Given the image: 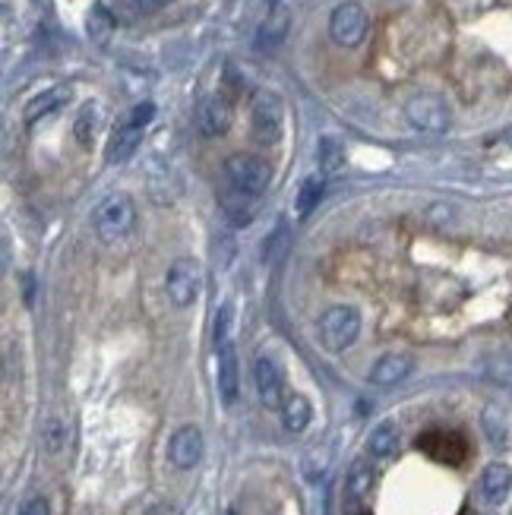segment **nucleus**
I'll list each match as a JSON object with an SVG mask.
<instances>
[{
	"mask_svg": "<svg viewBox=\"0 0 512 515\" xmlns=\"http://www.w3.org/2000/svg\"><path fill=\"white\" fill-rule=\"evenodd\" d=\"M503 140H506V142H509V146H512V130H506V133H503Z\"/></svg>",
	"mask_w": 512,
	"mask_h": 515,
	"instance_id": "obj_31",
	"label": "nucleus"
},
{
	"mask_svg": "<svg viewBox=\"0 0 512 515\" xmlns=\"http://www.w3.org/2000/svg\"><path fill=\"white\" fill-rule=\"evenodd\" d=\"M253 380H256V393H260L263 405L282 408V402H285V376H282V367L275 357L269 355L256 357V364H253Z\"/></svg>",
	"mask_w": 512,
	"mask_h": 515,
	"instance_id": "obj_10",
	"label": "nucleus"
},
{
	"mask_svg": "<svg viewBox=\"0 0 512 515\" xmlns=\"http://www.w3.org/2000/svg\"><path fill=\"white\" fill-rule=\"evenodd\" d=\"M405 117L421 133H446L449 123H453V111H449L446 98L436 95V92H418L415 98H409Z\"/></svg>",
	"mask_w": 512,
	"mask_h": 515,
	"instance_id": "obj_5",
	"label": "nucleus"
},
{
	"mask_svg": "<svg viewBox=\"0 0 512 515\" xmlns=\"http://www.w3.org/2000/svg\"><path fill=\"white\" fill-rule=\"evenodd\" d=\"M250 123L253 136L260 142H279L282 127H285V104H282V98L275 92H260L253 98Z\"/></svg>",
	"mask_w": 512,
	"mask_h": 515,
	"instance_id": "obj_7",
	"label": "nucleus"
},
{
	"mask_svg": "<svg viewBox=\"0 0 512 515\" xmlns=\"http://www.w3.org/2000/svg\"><path fill=\"white\" fill-rule=\"evenodd\" d=\"M411 370H415V357L405 355V351H390L370 367V383L373 386H396V383L409 380Z\"/></svg>",
	"mask_w": 512,
	"mask_h": 515,
	"instance_id": "obj_14",
	"label": "nucleus"
},
{
	"mask_svg": "<svg viewBox=\"0 0 512 515\" xmlns=\"http://www.w3.org/2000/svg\"><path fill=\"white\" fill-rule=\"evenodd\" d=\"M399 452V427L392 420H380L367 437V456L370 458H392Z\"/></svg>",
	"mask_w": 512,
	"mask_h": 515,
	"instance_id": "obj_16",
	"label": "nucleus"
},
{
	"mask_svg": "<svg viewBox=\"0 0 512 515\" xmlns=\"http://www.w3.org/2000/svg\"><path fill=\"white\" fill-rule=\"evenodd\" d=\"M231 326H234V307L231 303H221L219 316H215V345L231 341Z\"/></svg>",
	"mask_w": 512,
	"mask_h": 515,
	"instance_id": "obj_28",
	"label": "nucleus"
},
{
	"mask_svg": "<svg viewBox=\"0 0 512 515\" xmlns=\"http://www.w3.org/2000/svg\"><path fill=\"white\" fill-rule=\"evenodd\" d=\"M64 446H67V427H64V420L48 418L45 424H41V449H45L48 456H58Z\"/></svg>",
	"mask_w": 512,
	"mask_h": 515,
	"instance_id": "obj_26",
	"label": "nucleus"
},
{
	"mask_svg": "<svg viewBox=\"0 0 512 515\" xmlns=\"http://www.w3.org/2000/svg\"><path fill=\"white\" fill-rule=\"evenodd\" d=\"M200 288H202V269L196 259H175L168 266L165 291H168V301L175 307H190L200 297Z\"/></svg>",
	"mask_w": 512,
	"mask_h": 515,
	"instance_id": "obj_6",
	"label": "nucleus"
},
{
	"mask_svg": "<svg viewBox=\"0 0 512 515\" xmlns=\"http://www.w3.org/2000/svg\"><path fill=\"white\" fill-rule=\"evenodd\" d=\"M512 493V468L506 462H490L481 474V500L487 506H499Z\"/></svg>",
	"mask_w": 512,
	"mask_h": 515,
	"instance_id": "obj_15",
	"label": "nucleus"
},
{
	"mask_svg": "<svg viewBox=\"0 0 512 515\" xmlns=\"http://www.w3.org/2000/svg\"><path fill=\"white\" fill-rule=\"evenodd\" d=\"M288 35V14L285 10H273L269 14V20L260 26V39H256V45L263 48V51H273V48H279L282 41H285Z\"/></svg>",
	"mask_w": 512,
	"mask_h": 515,
	"instance_id": "obj_23",
	"label": "nucleus"
},
{
	"mask_svg": "<svg viewBox=\"0 0 512 515\" xmlns=\"http://www.w3.org/2000/svg\"><path fill=\"white\" fill-rule=\"evenodd\" d=\"M168 0H137V7L139 10H158V7H165Z\"/></svg>",
	"mask_w": 512,
	"mask_h": 515,
	"instance_id": "obj_30",
	"label": "nucleus"
},
{
	"mask_svg": "<svg viewBox=\"0 0 512 515\" xmlns=\"http://www.w3.org/2000/svg\"><path fill=\"white\" fill-rule=\"evenodd\" d=\"M319 341H323L326 351H345L348 345H355V339L361 335V313L348 303H338V307H329L317 322Z\"/></svg>",
	"mask_w": 512,
	"mask_h": 515,
	"instance_id": "obj_4",
	"label": "nucleus"
},
{
	"mask_svg": "<svg viewBox=\"0 0 512 515\" xmlns=\"http://www.w3.org/2000/svg\"><path fill=\"white\" fill-rule=\"evenodd\" d=\"M67 102H70V89H67V86H54V89L41 92V95H35L32 102L26 104V121L35 123L39 117H48L58 108H64Z\"/></svg>",
	"mask_w": 512,
	"mask_h": 515,
	"instance_id": "obj_19",
	"label": "nucleus"
},
{
	"mask_svg": "<svg viewBox=\"0 0 512 515\" xmlns=\"http://www.w3.org/2000/svg\"><path fill=\"white\" fill-rule=\"evenodd\" d=\"M323 194H326L323 177H319V175L304 177V184L298 187V196H294V215H298V219H307V215H310L313 209L319 206Z\"/></svg>",
	"mask_w": 512,
	"mask_h": 515,
	"instance_id": "obj_20",
	"label": "nucleus"
},
{
	"mask_svg": "<svg viewBox=\"0 0 512 515\" xmlns=\"http://www.w3.org/2000/svg\"><path fill=\"white\" fill-rule=\"evenodd\" d=\"M225 175L231 181V187L244 196H260L269 190L273 184V167L269 161H263L260 155H250V152H238L225 161Z\"/></svg>",
	"mask_w": 512,
	"mask_h": 515,
	"instance_id": "obj_3",
	"label": "nucleus"
},
{
	"mask_svg": "<svg viewBox=\"0 0 512 515\" xmlns=\"http://www.w3.org/2000/svg\"><path fill=\"white\" fill-rule=\"evenodd\" d=\"M329 35H332V41L342 48L361 45L364 35H367V14H364L361 4H355V0L338 4L329 16Z\"/></svg>",
	"mask_w": 512,
	"mask_h": 515,
	"instance_id": "obj_8",
	"label": "nucleus"
},
{
	"mask_svg": "<svg viewBox=\"0 0 512 515\" xmlns=\"http://www.w3.org/2000/svg\"><path fill=\"white\" fill-rule=\"evenodd\" d=\"M228 515H240V512H238V509H228Z\"/></svg>",
	"mask_w": 512,
	"mask_h": 515,
	"instance_id": "obj_32",
	"label": "nucleus"
},
{
	"mask_svg": "<svg viewBox=\"0 0 512 515\" xmlns=\"http://www.w3.org/2000/svg\"><path fill=\"white\" fill-rule=\"evenodd\" d=\"M418 449H424L427 456H434L436 462L446 465H459L468 456V446L459 433L453 430H430L424 437H418Z\"/></svg>",
	"mask_w": 512,
	"mask_h": 515,
	"instance_id": "obj_12",
	"label": "nucleus"
},
{
	"mask_svg": "<svg viewBox=\"0 0 512 515\" xmlns=\"http://www.w3.org/2000/svg\"><path fill=\"white\" fill-rule=\"evenodd\" d=\"M481 424H484V433L490 439L493 449H506L509 446V420L499 411L497 405H487L484 414H481Z\"/></svg>",
	"mask_w": 512,
	"mask_h": 515,
	"instance_id": "obj_21",
	"label": "nucleus"
},
{
	"mask_svg": "<svg viewBox=\"0 0 512 515\" xmlns=\"http://www.w3.org/2000/svg\"><path fill=\"white\" fill-rule=\"evenodd\" d=\"M133 225H137V206H133V200L127 194H111L92 212V228H95L102 244H121V240H127Z\"/></svg>",
	"mask_w": 512,
	"mask_h": 515,
	"instance_id": "obj_1",
	"label": "nucleus"
},
{
	"mask_svg": "<svg viewBox=\"0 0 512 515\" xmlns=\"http://www.w3.org/2000/svg\"><path fill=\"white\" fill-rule=\"evenodd\" d=\"M370 490H373V468L361 458V462L351 465L348 477H345V496H348L351 506H361L370 496Z\"/></svg>",
	"mask_w": 512,
	"mask_h": 515,
	"instance_id": "obj_18",
	"label": "nucleus"
},
{
	"mask_svg": "<svg viewBox=\"0 0 512 515\" xmlns=\"http://www.w3.org/2000/svg\"><path fill=\"white\" fill-rule=\"evenodd\" d=\"M310 420H313V408L307 402V395L301 393L285 395V402H282V424H285V430L301 433L310 427Z\"/></svg>",
	"mask_w": 512,
	"mask_h": 515,
	"instance_id": "obj_17",
	"label": "nucleus"
},
{
	"mask_svg": "<svg viewBox=\"0 0 512 515\" xmlns=\"http://www.w3.org/2000/svg\"><path fill=\"white\" fill-rule=\"evenodd\" d=\"M196 127L202 136H221L231 127V104L225 95H206L196 108Z\"/></svg>",
	"mask_w": 512,
	"mask_h": 515,
	"instance_id": "obj_13",
	"label": "nucleus"
},
{
	"mask_svg": "<svg viewBox=\"0 0 512 515\" xmlns=\"http://www.w3.org/2000/svg\"><path fill=\"white\" fill-rule=\"evenodd\" d=\"M215 355H219V374H215L219 395H221V402L231 408L240 395V367H238L234 341H221V345H215Z\"/></svg>",
	"mask_w": 512,
	"mask_h": 515,
	"instance_id": "obj_11",
	"label": "nucleus"
},
{
	"mask_svg": "<svg viewBox=\"0 0 512 515\" xmlns=\"http://www.w3.org/2000/svg\"><path fill=\"white\" fill-rule=\"evenodd\" d=\"M20 515H51V506H48L45 496H32V500L22 502Z\"/></svg>",
	"mask_w": 512,
	"mask_h": 515,
	"instance_id": "obj_29",
	"label": "nucleus"
},
{
	"mask_svg": "<svg viewBox=\"0 0 512 515\" xmlns=\"http://www.w3.org/2000/svg\"><path fill=\"white\" fill-rule=\"evenodd\" d=\"M202 452H206V439H202V430L196 424H187V427H181V430H175V437H171V443H168L171 465L181 471L196 468Z\"/></svg>",
	"mask_w": 512,
	"mask_h": 515,
	"instance_id": "obj_9",
	"label": "nucleus"
},
{
	"mask_svg": "<svg viewBox=\"0 0 512 515\" xmlns=\"http://www.w3.org/2000/svg\"><path fill=\"white\" fill-rule=\"evenodd\" d=\"M288 247H292V231H288L285 221H279V225L266 234V240H263V263L279 266L282 259L288 257Z\"/></svg>",
	"mask_w": 512,
	"mask_h": 515,
	"instance_id": "obj_22",
	"label": "nucleus"
},
{
	"mask_svg": "<svg viewBox=\"0 0 512 515\" xmlns=\"http://www.w3.org/2000/svg\"><path fill=\"white\" fill-rule=\"evenodd\" d=\"M317 165L326 175H336V171L345 167V146L336 136H323V140L317 142Z\"/></svg>",
	"mask_w": 512,
	"mask_h": 515,
	"instance_id": "obj_24",
	"label": "nucleus"
},
{
	"mask_svg": "<svg viewBox=\"0 0 512 515\" xmlns=\"http://www.w3.org/2000/svg\"><path fill=\"white\" fill-rule=\"evenodd\" d=\"M152 117H156V104L139 102L137 108H130V114L117 123L114 136H111V142H108L111 165H121V161H127L133 152H137L139 142H143V130L152 123Z\"/></svg>",
	"mask_w": 512,
	"mask_h": 515,
	"instance_id": "obj_2",
	"label": "nucleus"
},
{
	"mask_svg": "<svg viewBox=\"0 0 512 515\" xmlns=\"http://www.w3.org/2000/svg\"><path fill=\"white\" fill-rule=\"evenodd\" d=\"M111 32H114V16H111L102 4H95L89 14V35L98 41V45H108Z\"/></svg>",
	"mask_w": 512,
	"mask_h": 515,
	"instance_id": "obj_27",
	"label": "nucleus"
},
{
	"mask_svg": "<svg viewBox=\"0 0 512 515\" xmlns=\"http://www.w3.org/2000/svg\"><path fill=\"white\" fill-rule=\"evenodd\" d=\"M98 127H102V108H98V104H85V108L79 111L76 123H73V133H76V140L83 142V146H89V142L95 140Z\"/></svg>",
	"mask_w": 512,
	"mask_h": 515,
	"instance_id": "obj_25",
	"label": "nucleus"
}]
</instances>
